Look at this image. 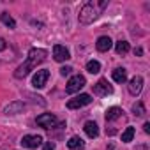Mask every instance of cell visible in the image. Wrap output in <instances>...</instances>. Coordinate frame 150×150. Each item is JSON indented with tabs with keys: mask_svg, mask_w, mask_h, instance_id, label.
I'll list each match as a JSON object with an SVG mask.
<instances>
[{
	"mask_svg": "<svg viewBox=\"0 0 150 150\" xmlns=\"http://www.w3.org/2000/svg\"><path fill=\"white\" fill-rule=\"evenodd\" d=\"M46 57H48V51H46V50H42V48H32V50L28 51V55H27V60L16 69L14 76H16V78H25V76H28L30 71H34L39 64H42V62L46 60Z\"/></svg>",
	"mask_w": 150,
	"mask_h": 150,
	"instance_id": "obj_1",
	"label": "cell"
},
{
	"mask_svg": "<svg viewBox=\"0 0 150 150\" xmlns=\"http://www.w3.org/2000/svg\"><path fill=\"white\" fill-rule=\"evenodd\" d=\"M106 6H108V0H103V2H87V4L80 9V14H78L80 23H83V25L92 23L94 20H97L99 13H101Z\"/></svg>",
	"mask_w": 150,
	"mask_h": 150,
	"instance_id": "obj_2",
	"label": "cell"
},
{
	"mask_svg": "<svg viewBox=\"0 0 150 150\" xmlns=\"http://www.w3.org/2000/svg\"><path fill=\"white\" fill-rule=\"evenodd\" d=\"M85 76H81V74H76V76H72L69 81H67V87H65V92L67 94H76L80 92L83 87H85Z\"/></svg>",
	"mask_w": 150,
	"mask_h": 150,
	"instance_id": "obj_3",
	"label": "cell"
},
{
	"mask_svg": "<svg viewBox=\"0 0 150 150\" xmlns=\"http://www.w3.org/2000/svg\"><path fill=\"white\" fill-rule=\"evenodd\" d=\"M92 103V97L88 94H80L78 97H74V99H69L67 101V108L69 110H78V108H83L87 104Z\"/></svg>",
	"mask_w": 150,
	"mask_h": 150,
	"instance_id": "obj_4",
	"label": "cell"
},
{
	"mask_svg": "<svg viewBox=\"0 0 150 150\" xmlns=\"http://www.w3.org/2000/svg\"><path fill=\"white\" fill-rule=\"evenodd\" d=\"M20 143H21L23 148H37V146L42 143V138L37 136V134H27V136L21 138Z\"/></svg>",
	"mask_w": 150,
	"mask_h": 150,
	"instance_id": "obj_5",
	"label": "cell"
},
{
	"mask_svg": "<svg viewBox=\"0 0 150 150\" xmlns=\"http://www.w3.org/2000/svg\"><path fill=\"white\" fill-rule=\"evenodd\" d=\"M48 78H50V71H48V69L37 71V72L34 74V78H32V85H34L35 88H42V87L46 85Z\"/></svg>",
	"mask_w": 150,
	"mask_h": 150,
	"instance_id": "obj_6",
	"label": "cell"
},
{
	"mask_svg": "<svg viewBox=\"0 0 150 150\" xmlns=\"http://www.w3.org/2000/svg\"><path fill=\"white\" fill-rule=\"evenodd\" d=\"M55 124H57V117L53 113H42L37 117V125H41L44 129H51Z\"/></svg>",
	"mask_w": 150,
	"mask_h": 150,
	"instance_id": "obj_7",
	"label": "cell"
},
{
	"mask_svg": "<svg viewBox=\"0 0 150 150\" xmlns=\"http://www.w3.org/2000/svg\"><path fill=\"white\" fill-rule=\"evenodd\" d=\"M53 57H55L57 62H65V60L71 58L69 50H67L65 46H62V44H55V46H53Z\"/></svg>",
	"mask_w": 150,
	"mask_h": 150,
	"instance_id": "obj_8",
	"label": "cell"
},
{
	"mask_svg": "<svg viewBox=\"0 0 150 150\" xmlns=\"http://www.w3.org/2000/svg\"><path fill=\"white\" fill-rule=\"evenodd\" d=\"M111 92H113V87L108 83V80H99L94 85V94H97V96H108Z\"/></svg>",
	"mask_w": 150,
	"mask_h": 150,
	"instance_id": "obj_9",
	"label": "cell"
},
{
	"mask_svg": "<svg viewBox=\"0 0 150 150\" xmlns=\"http://www.w3.org/2000/svg\"><path fill=\"white\" fill-rule=\"evenodd\" d=\"M25 110V103L23 101H14V103H9L6 108H4V113L6 115H18Z\"/></svg>",
	"mask_w": 150,
	"mask_h": 150,
	"instance_id": "obj_10",
	"label": "cell"
},
{
	"mask_svg": "<svg viewBox=\"0 0 150 150\" xmlns=\"http://www.w3.org/2000/svg\"><path fill=\"white\" fill-rule=\"evenodd\" d=\"M141 88H143V78H141V76H134V78L129 81V92H131L132 96H139Z\"/></svg>",
	"mask_w": 150,
	"mask_h": 150,
	"instance_id": "obj_11",
	"label": "cell"
},
{
	"mask_svg": "<svg viewBox=\"0 0 150 150\" xmlns=\"http://www.w3.org/2000/svg\"><path fill=\"white\" fill-rule=\"evenodd\" d=\"M111 46H113V41H111L108 35H101V37L97 39V42H96V48H97L99 51H108Z\"/></svg>",
	"mask_w": 150,
	"mask_h": 150,
	"instance_id": "obj_12",
	"label": "cell"
},
{
	"mask_svg": "<svg viewBox=\"0 0 150 150\" xmlns=\"http://www.w3.org/2000/svg\"><path fill=\"white\" fill-rule=\"evenodd\" d=\"M67 146H69L71 150H83V148H85V141H83L81 138H78V136H72V138L67 141Z\"/></svg>",
	"mask_w": 150,
	"mask_h": 150,
	"instance_id": "obj_13",
	"label": "cell"
},
{
	"mask_svg": "<svg viewBox=\"0 0 150 150\" xmlns=\"http://www.w3.org/2000/svg\"><path fill=\"white\" fill-rule=\"evenodd\" d=\"M83 129H85V132H87L88 138H97V134H99V127H97V124L92 122V120H88Z\"/></svg>",
	"mask_w": 150,
	"mask_h": 150,
	"instance_id": "obj_14",
	"label": "cell"
},
{
	"mask_svg": "<svg viewBox=\"0 0 150 150\" xmlns=\"http://www.w3.org/2000/svg\"><path fill=\"white\" fill-rule=\"evenodd\" d=\"M113 80L117 83H125V80H127V71L124 67H117L113 71Z\"/></svg>",
	"mask_w": 150,
	"mask_h": 150,
	"instance_id": "obj_15",
	"label": "cell"
},
{
	"mask_svg": "<svg viewBox=\"0 0 150 150\" xmlns=\"http://www.w3.org/2000/svg\"><path fill=\"white\" fill-rule=\"evenodd\" d=\"M122 110L120 108H117V106H113V108H110L108 111H106V122H113V120H117V118H120L122 117Z\"/></svg>",
	"mask_w": 150,
	"mask_h": 150,
	"instance_id": "obj_16",
	"label": "cell"
},
{
	"mask_svg": "<svg viewBox=\"0 0 150 150\" xmlns=\"http://www.w3.org/2000/svg\"><path fill=\"white\" fill-rule=\"evenodd\" d=\"M0 20L4 21L6 27H9V28H16V21H14V18H13L9 13H2V14H0Z\"/></svg>",
	"mask_w": 150,
	"mask_h": 150,
	"instance_id": "obj_17",
	"label": "cell"
},
{
	"mask_svg": "<svg viewBox=\"0 0 150 150\" xmlns=\"http://www.w3.org/2000/svg\"><path fill=\"white\" fill-rule=\"evenodd\" d=\"M115 51H117V55H125L129 51V42L127 41H118L115 44Z\"/></svg>",
	"mask_w": 150,
	"mask_h": 150,
	"instance_id": "obj_18",
	"label": "cell"
},
{
	"mask_svg": "<svg viewBox=\"0 0 150 150\" xmlns=\"http://www.w3.org/2000/svg\"><path fill=\"white\" fill-rule=\"evenodd\" d=\"M87 71H88L90 74H97V72L101 71V64H99L97 60H90V62L87 64Z\"/></svg>",
	"mask_w": 150,
	"mask_h": 150,
	"instance_id": "obj_19",
	"label": "cell"
},
{
	"mask_svg": "<svg viewBox=\"0 0 150 150\" xmlns=\"http://www.w3.org/2000/svg\"><path fill=\"white\" fill-rule=\"evenodd\" d=\"M132 138H134V127H127L122 132V141L124 143H129V141H132Z\"/></svg>",
	"mask_w": 150,
	"mask_h": 150,
	"instance_id": "obj_20",
	"label": "cell"
},
{
	"mask_svg": "<svg viewBox=\"0 0 150 150\" xmlns=\"http://www.w3.org/2000/svg\"><path fill=\"white\" fill-rule=\"evenodd\" d=\"M132 113H134L136 117H143V115H145V106H143V103H136V104L132 106Z\"/></svg>",
	"mask_w": 150,
	"mask_h": 150,
	"instance_id": "obj_21",
	"label": "cell"
},
{
	"mask_svg": "<svg viewBox=\"0 0 150 150\" xmlns=\"http://www.w3.org/2000/svg\"><path fill=\"white\" fill-rule=\"evenodd\" d=\"M71 72H72V67H69V65H64V67H60V74H62V76H69Z\"/></svg>",
	"mask_w": 150,
	"mask_h": 150,
	"instance_id": "obj_22",
	"label": "cell"
},
{
	"mask_svg": "<svg viewBox=\"0 0 150 150\" xmlns=\"http://www.w3.org/2000/svg\"><path fill=\"white\" fill-rule=\"evenodd\" d=\"M7 48V42H6V39L4 37H0V51H4Z\"/></svg>",
	"mask_w": 150,
	"mask_h": 150,
	"instance_id": "obj_23",
	"label": "cell"
},
{
	"mask_svg": "<svg viewBox=\"0 0 150 150\" xmlns=\"http://www.w3.org/2000/svg\"><path fill=\"white\" fill-rule=\"evenodd\" d=\"M44 150H55V143H53V141L44 143Z\"/></svg>",
	"mask_w": 150,
	"mask_h": 150,
	"instance_id": "obj_24",
	"label": "cell"
},
{
	"mask_svg": "<svg viewBox=\"0 0 150 150\" xmlns=\"http://www.w3.org/2000/svg\"><path fill=\"white\" fill-rule=\"evenodd\" d=\"M143 131H145L146 134L150 132V122H145V125H143Z\"/></svg>",
	"mask_w": 150,
	"mask_h": 150,
	"instance_id": "obj_25",
	"label": "cell"
},
{
	"mask_svg": "<svg viewBox=\"0 0 150 150\" xmlns=\"http://www.w3.org/2000/svg\"><path fill=\"white\" fill-rule=\"evenodd\" d=\"M134 53H136V55H139V57H141V55H143V50H141V48H136V50H134Z\"/></svg>",
	"mask_w": 150,
	"mask_h": 150,
	"instance_id": "obj_26",
	"label": "cell"
}]
</instances>
